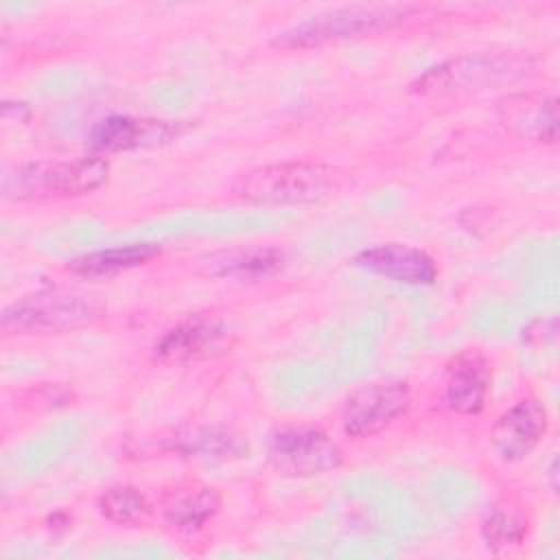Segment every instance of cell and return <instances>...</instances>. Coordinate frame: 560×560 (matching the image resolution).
Wrapping results in <instances>:
<instances>
[{
  "instance_id": "cell-1",
  "label": "cell",
  "mask_w": 560,
  "mask_h": 560,
  "mask_svg": "<svg viewBox=\"0 0 560 560\" xmlns=\"http://www.w3.org/2000/svg\"><path fill=\"white\" fill-rule=\"evenodd\" d=\"M532 70L534 59L523 50H481L429 68L411 83V90L431 98H457L512 85L529 77Z\"/></svg>"
},
{
  "instance_id": "cell-2",
  "label": "cell",
  "mask_w": 560,
  "mask_h": 560,
  "mask_svg": "<svg viewBox=\"0 0 560 560\" xmlns=\"http://www.w3.org/2000/svg\"><path fill=\"white\" fill-rule=\"evenodd\" d=\"M109 162L101 155L37 160L13 166L2 175V195L13 201L81 197L107 182Z\"/></svg>"
},
{
  "instance_id": "cell-3",
  "label": "cell",
  "mask_w": 560,
  "mask_h": 560,
  "mask_svg": "<svg viewBox=\"0 0 560 560\" xmlns=\"http://www.w3.org/2000/svg\"><path fill=\"white\" fill-rule=\"evenodd\" d=\"M411 11L392 4H350L311 15L308 20L278 33L273 46L311 48L330 42L378 35L402 24Z\"/></svg>"
},
{
  "instance_id": "cell-4",
  "label": "cell",
  "mask_w": 560,
  "mask_h": 560,
  "mask_svg": "<svg viewBox=\"0 0 560 560\" xmlns=\"http://www.w3.org/2000/svg\"><path fill=\"white\" fill-rule=\"evenodd\" d=\"M335 168L319 162L267 164L238 177L234 195L249 203H315L337 188Z\"/></svg>"
},
{
  "instance_id": "cell-5",
  "label": "cell",
  "mask_w": 560,
  "mask_h": 560,
  "mask_svg": "<svg viewBox=\"0 0 560 560\" xmlns=\"http://www.w3.org/2000/svg\"><path fill=\"white\" fill-rule=\"evenodd\" d=\"M103 315V308L81 295L39 291L24 295L2 311L4 335H48L88 326Z\"/></svg>"
},
{
  "instance_id": "cell-6",
  "label": "cell",
  "mask_w": 560,
  "mask_h": 560,
  "mask_svg": "<svg viewBox=\"0 0 560 560\" xmlns=\"http://www.w3.org/2000/svg\"><path fill=\"white\" fill-rule=\"evenodd\" d=\"M269 464L284 477H317L341 466L339 444L319 429L284 427L271 433L267 446Z\"/></svg>"
},
{
  "instance_id": "cell-7",
  "label": "cell",
  "mask_w": 560,
  "mask_h": 560,
  "mask_svg": "<svg viewBox=\"0 0 560 560\" xmlns=\"http://www.w3.org/2000/svg\"><path fill=\"white\" fill-rule=\"evenodd\" d=\"M411 405V392L405 381L370 383L343 405L341 427L350 438H370L389 427Z\"/></svg>"
},
{
  "instance_id": "cell-8",
  "label": "cell",
  "mask_w": 560,
  "mask_h": 560,
  "mask_svg": "<svg viewBox=\"0 0 560 560\" xmlns=\"http://www.w3.org/2000/svg\"><path fill=\"white\" fill-rule=\"evenodd\" d=\"M549 427L547 409L538 398H521L499 416L492 427L490 442L503 462H518L529 455Z\"/></svg>"
},
{
  "instance_id": "cell-9",
  "label": "cell",
  "mask_w": 560,
  "mask_h": 560,
  "mask_svg": "<svg viewBox=\"0 0 560 560\" xmlns=\"http://www.w3.org/2000/svg\"><path fill=\"white\" fill-rule=\"evenodd\" d=\"M184 131H186L184 122L133 118V116H107L92 127L88 142L92 151L112 153V151L164 144L179 138Z\"/></svg>"
},
{
  "instance_id": "cell-10",
  "label": "cell",
  "mask_w": 560,
  "mask_h": 560,
  "mask_svg": "<svg viewBox=\"0 0 560 560\" xmlns=\"http://www.w3.org/2000/svg\"><path fill=\"white\" fill-rule=\"evenodd\" d=\"M354 265L394 282L416 287L433 284L440 273L431 254L407 243H383L368 247L354 256Z\"/></svg>"
},
{
  "instance_id": "cell-11",
  "label": "cell",
  "mask_w": 560,
  "mask_h": 560,
  "mask_svg": "<svg viewBox=\"0 0 560 560\" xmlns=\"http://www.w3.org/2000/svg\"><path fill=\"white\" fill-rule=\"evenodd\" d=\"M499 120L518 138L553 144L558 140V98L542 92L512 94L499 103Z\"/></svg>"
},
{
  "instance_id": "cell-12",
  "label": "cell",
  "mask_w": 560,
  "mask_h": 560,
  "mask_svg": "<svg viewBox=\"0 0 560 560\" xmlns=\"http://www.w3.org/2000/svg\"><path fill=\"white\" fill-rule=\"evenodd\" d=\"M490 383L492 370L488 359L477 350H464L446 368L444 400L455 413H479L486 405Z\"/></svg>"
},
{
  "instance_id": "cell-13",
  "label": "cell",
  "mask_w": 560,
  "mask_h": 560,
  "mask_svg": "<svg viewBox=\"0 0 560 560\" xmlns=\"http://www.w3.org/2000/svg\"><path fill=\"white\" fill-rule=\"evenodd\" d=\"M225 339V328L210 319H188L166 330L153 346V354L160 363L179 365L199 361L214 354Z\"/></svg>"
},
{
  "instance_id": "cell-14",
  "label": "cell",
  "mask_w": 560,
  "mask_h": 560,
  "mask_svg": "<svg viewBox=\"0 0 560 560\" xmlns=\"http://www.w3.org/2000/svg\"><path fill=\"white\" fill-rule=\"evenodd\" d=\"M219 508L221 494L217 492V488L201 481L179 483L162 499L164 518L182 532L201 529L219 512Z\"/></svg>"
},
{
  "instance_id": "cell-15",
  "label": "cell",
  "mask_w": 560,
  "mask_h": 560,
  "mask_svg": "<svg viewBox=\"0 0 560 560\" xmlns=\"http://www.w3.org/2000/svg\"><path fill=\"white\" fill-rule=\"evenodd\" d=\"M282 252L269 245H249V247H234L221 249L206 256L199 265L208 276L217 278H238V280H254L276 273L282 267Z\"/></svg>"
},
{
  "instance_id": "cell-16",
  "label": "cell",
  "mask_w": 560,
  "mask_h": 560,
  "mask_svg": "<svg viewBox=\"0 0 560 560\" xmlns=\"http://www.w3.org/2000/svg\"><path fill=\"white\" fill-rule=\"evenodd\" d=\"M158 254H160V247L153 243H129V245L96 249V252L77 256L68 265V269L79 276L101 278V276H112V273L144 265L151 258H155Z\"/></svg>"
},
{
  "instance_id": "cell-17",
  "label": "cell",
  "mask_w": 560,
  "mask_h": 560,
  "mask_svg": "<svg viewBox=\"0 0 560 560\" xmlns=\"http://www.w3.org/2000/svg\"><path fill=\"white\" fill-rule=\"evenodd\" d=\"M179 451L206 462H232L247 453V442L230 429H192L177 438Z\"/></svg>"
},
{
  "instance_id": "cell-18",
  "label": "cell",
  "mask_w": 560,
  "mask_h": 560,
  "mask_svg": "<svg viewBox=\"0 0 560 560\" xmlns=\"http://www.w3.org/2000/svg\"><path fill=\"white\" fill-rule=\"evenodd\" d=\"M481 536L494 551L518 547L527 536V518L512 503H497L481 523Z\"/></svg>"
},
{
  "instance_id": "cell-19",
  "label": "cell",
  "mask_w": 560,
  "mask_h": 560,
  "mask_svg": "<svg viewBox=\"0 0 560 560\" xmlns=\"http://www.w3.org/2000/svg\"><path fill=\"white\" fill-rule=\"evenodd\" d=\"M98 512L116 525H136L147 518L149 501L147 497L127 483H118L107 488L98 497Z\"/></svg>"
},
{
  "instance_id": "cell-20",
  "label": "cell",
  "mask_w": 560,
  "mask_h": 560,
  "mask_svg": "<svg viewBox=\"0 0 560 560\" xmlns=\"http://www.w3.org/2000/svg\"><path fill=\"white\" fill-rule=\"evenodd\" d=\"M556 468H558V459H551V464H549V479H551V488L556 490L558 488V481H556Z\"/></svg>"
}]
</instances>
